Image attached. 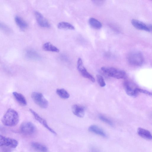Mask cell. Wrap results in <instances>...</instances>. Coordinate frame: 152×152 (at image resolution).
Masks as SVG:
<instances>
[{"instance_id": "11", "label": "cell", "mask_w": 152, "mask_h": 152, "mask_svg": "<svg viewBox=\"0 0 152 152\" xmlns=\"http://www.w3.org/2000/svg\"><path fill=\"white\" fill-rule=\"evenodd\" d=\"M35 15L37 21L40 26L46 28L50 27V24L48 21L41 13L37 11L35 12Z\"/></svg>"}, {"instance_id": "1", "label": "cell", "mask_w": 152, "mask_h": 152, "mask_svg": "<svg viewBox=\"0 0 152 152\" xmlns=\"http://www.w3.org/2000/svg\"><path fill=\"white\" fill-rule=\"evenodd\" d=\"M18 121V113L12 109H9L7 111L1 119L3 124L7 126H15L17 125Z\"/></svg>"}, {"instance_id": "3", "label": "cell", "mask_w": 152, "mask_h": 152, "mask_svg": "<svg viewBox=\"0 0 152 152\" xmlns=\"http://www.w3.org/2000/svg\"><path fill=\"white\" fill-rule=\"evenodd\" d=\"M128 62L134 66H140L143 63L144 57L142 53L138 51H134L130 53L127 57Z\"/></svg>"}, {"instance_id": "17", "label": "cell", "mask_w": 152, "mask_h": 152, "mask_svg": "<svg viewBox=\"0 0 152 152\" xmlns=\"http://www.w3.org/2000/svg\"><path fill=\"white\" fill-rule=\"evenodd\" d=\"M12 94L16 100L20 105L25 106L26 105L27 102L26 98L22 94L14 92Z\"/></svg>"}, {"instance_id": "15", "label": "cell", "mask_w": 152, "mask_h": 152, "mask_svg": "<svg viewBox=\"0 0 152 152\" xmlns=\"http://www.w3.org/2000/svg\"><path fill=\"white\" fill-rule=\"evenodd\" d=\"M138 134L144 139L151 140L152 139L151 134L149 131L141 128H138L137 130Z\"/></svg>"}, {"instance_id": "14", "label": "cell", "mask_w": 152, "mask_h": 152, "mask_svg": "<svg viewBox=\"0 0 152 152\" xmlns=\"http://www.w3.org/2000/svg\"><path fill=\"white\" fill-rule=\"evenodd\" d=\"M88 129L90 132L104 137H107V135L104 130L96 125L90 126Z\"/></svg>"}, {"instance_id": "16", "label": "cell", "mask_w": 152, "mask_h": 152, "mask_svg": "<svg viewBox=\"0 0 152 152\" xmlns=\"http://www.w3.org/2000/svg\"><path fill=\"white\" fill-rule=\"evenodd\" d=\"M31 147L36 151L38 152H47V147L42 144L35 142L31 143Z\"/></svg>"}, {"instance_id": "5", "label": "cell", "mask_w": 152, "mask_h": 152, "mask_svg": "<svg viewBox=\"0 0 152 152\" xmlns=\"http://www.w3.org/2000/svg\"><path fill=\"white\" fill-rule=\"evenodd\" d=\"M31 97L35 103L41 108H46L48 106V100L41 93L33 92L31 94Z\"/></svg>"}, {"instance_id": "22", "label": "cell", "mask_w": 152, "mask_h": 152, "mask_svg": "<svg viewBox=\"0 0 152 152\" xmlns=\"http://www.w3.org/2000/svg\"><path fill=\"white\" fill-rule=\"evenodd\" d=\"M57 26L59 29H64L69 30L75 29L74 26L71 24L65 22H59Z\"/></svg>"}, {"instance_id": "9", "label": "cell", "mask_w": 152, "mask_h": 152, "mask_svg": "<svg viewBox=\"0 0 152 152\" xmlns=\"http://www.w3.org/2000/svg\"><path fill=\"white\" fill-rule=\"evenodd\" d=\"M132 25L136 28L147 31L150 32L151 31V25H147L143 22L136 19H132L131 21Z\"/></svg>"}, {"instance_id": "25", "label": "cell", "mask_w": 152, "mask_h": 152, "mask_svg": "<svg viewBox=\"0 0 152 152\" xmlns=\"http://www.w3.org/2000/svg\"><path fill=\"white\" fill-rule=\"evenodd\" d=\"M0 29L7 32H9L11 30L7 26L0 22Z\"/></svg>"}, {"instance_id": "23", "label": "cell", "mask_w": 152, "mask_h": 152, "mask_svg": "<svg viewBox=\"0 0 152 152\" xmlns=\"http://www.w3.org/2000/svg\"><path fill=\"white\" fill-rule=\"evenodd\" d=\"M96 79L99 85L101 87H104L106 85L105 81L103 77L100 75H96Z\"/></svg>"}, {"instance_id": "8", "label": "cell", "mask_w": 152, "mask_h": 152, "mask_svg": "<svg viewBox=\"0 0 152 152\" xmlns=\"http://www.w3.org/2000/svg\"><path fill=\"white\" fill-rule=\"evenodd\" d=\"M124 86L126 93L129 96L135 97L138 93L137 91V88L134 86L130 82L126 80L124 82Z\"/></svg>"}, {"instance_id": "10", "label": "cell", "mask_w": 152, "mask_h": 152, "mask_svg": "<svg viewBox=\"0 0 152 152\" xmlns=\"http://www.w3.org/2000/svg\"><path fill=\"white\" fill-rule=\"evenodd\" d=\"M29 111L33 114L35 119L37 121L42 124L50 132L56 135V132L49 126L45 120L41 117L36 112L32 109H30Z\"/></svg>"}, {"instance_id": "18", "label": "cell", "mask_w": 152, "mask_h": 152, "mask_svg": "<svg viewBox=\"0 0 152 152\" xmlns=\"http://www.w3.org/2000/svg\"><path fill=\"white\" fill-rule=\"evenodd\" d=\"M15 20L17 25L21 29L23 30L27 28V23L21 18L17 16L15 17Z\"/></svg>"}, {"instance_id": "7", "label": "cell", "mask_w": 152, "mask_h": 152, "mask_svg": "<svg viewBox=\"0 0 152 152\" xmlns=\"http://www.w3.org/2000/svg\"><path fill=\"white\" fill-rule=\"evenodd\" d=\"M18 145L16 140L0 135V147L6 146L11 148H15Z\"/></svg>"}, {"instance_id": "19", "label": "cell", "mask_w": 152, "mask_h": 152, "mask_svg": "<svg viewBox=\"0 0 152 152\" xmlns=\"http://www.w3.org/2000/svg\"><path fill=\"white\" fill-rule=\"evenodd\" d=\"M43 48L45 51L58 53L59 49L56 47L49 42H46L43 45Z\"/></svg>"}, {"instance_id": "20", "label": "cell", "mask_w": 152, "mask_h": 152, "mask_svg": "<svg viewBox=\"0 0 152 152\" xmlns=\"http://www.w3.org/2000/svg\"><path fill=\"white\" fill-rule=\"evenodd\" d=\"M89 23L92 27L96 29H100L102 26V23L96 19L91 18L88 20Z\"/></svg>"}, {"instance_id": "2", "label": "cell", "mask_w": 152, "mask_h": 152, "mask_svg": "<svg viewBox=\"0 0 152 152\" xmlns=\"http://www.w3.org/2000/svg\"><path fill=\"white\" fill-rule=\"evenodd\" d=\"M101 70L109 76L117 79H124L126 77V73L123 70L111 67H102Z\"/></svg>"}, {"instance_id": "21", "label": "cell", "mask_w": 152, "mask_h": 152, "mask_svg": "<svg viewBox=\"0 0 152 152\" xmlns=\"http://www.w3.org/2000/svg\"><path fill=\"white\" fill-rule=\"evenodd\" d=\"M56 93L61 98L67 99L69 98L70 95L68 92L63 88H58L56 90Z\"/></svg>"}, {"instance_id": "24", "label": "cell", "mask_w": 152, "mask_h": 152, "mask_svg": "<svg viewBox=\"0 0 152 152\" xmlns=\"http://www.w3.org/2000/svg\"><path fill=\"white\" fill-rule=\"evenodd\" d=\"M99 119L102 121L108 124L109 125L112 126L113 125V123L108 118L103 115H100L99 117Z\"/></svg>"}, {"instance_id": "26", "label": "cell", "mask_w": 152, "mask_h": 152, "mask_svg": "<svg viewBox=\"0 0 152 152\" xmlns=\"http://www.w3.org/2000/svg\"><path fill=\"white\" fill-rule=\"evenodd\" d=\"M137 91L138 93H141L146 94L150 96H151V93L149 91H147L146 90L137 88Z\"/></svg>"}, {"instance_id": "6", "label": "cell", "mask_w": 152, "mask_h": 152, "mask_svg": "<svg viewBox=\"0 0 152 152\" xmlns=\"http://www.w3.org/2000/svg\"><path fill=\"white\" fill-rule=\"evenodd\" d=\"M77 69L81 75L86 78L88 79L91 82H94L95 79L94 77L87 70L83 65L82 59L79 58L77 61Z\"/></svg>"}, {"instance_id": "4", "label": "cell", "mask_w": 152, "mask_h": 152, "mask_svg": "<svg viewBox=\"0 0 152 152\" xmlns=\"http://www.w3.org/2000/svg\"><path fill=\"white\" fill-rule=\"evenodd\" d=\"M20 131L23 134L31 136L34 134L36 128L34 124L30 122H25L22 123L20 127Z\"/></svg>"}, {"instance_id": "27", "label": "cell", "mask_w": 152, "mask_h": 152, "mask_svg": "<svg viewBox=\"0 0 152 152\" xmlns=\"http://www.w3.org/2000/svg\"><path fill=\"white\" fill-rule=\"evenodd\" d=\"M90 152H99V151L96 148L92 147L90 148Z\"/></svg>"}, {"instance_id": "13", "label": "cell", "mask_w": 152, "mask_h": 152, "mask_svg": "<svg viewBox=\"0 0 152 152\" xmlns=\"http://www.w3.org/2000/svg\"><path fill=\"white\" fill-rule=\"evenodd\" d=\"M72 110L73 113L79 118H83L85 115V108L84 107L77 104L72 105Z\"/></svg>"}, {"instance_id": "12", "label": "cell", "mask_w": 152, "mask_h": 152, "mask_svg": "<svg viewBox=\"0 0 152 152\" xmlns=\"http://www.w3.org/2000/svg\"><path fill=\"white\" fill-rule=\"evenodd\" d=\"M25 56L27 59L32 60H38L41 58L40 55L35 50L28 49L25 52Z\"/></svg>"}]
</instances>
